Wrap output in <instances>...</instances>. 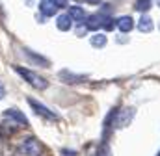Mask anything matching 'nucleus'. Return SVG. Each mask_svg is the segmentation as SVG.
<instances>
[{"label": "nucleus", "instance_id": "1", "mask_svg": "<svg viewBox=\"0 0 160 156\" xmlns=\"http://www.w3.org/2000/svg\"><path fill=\"white\" fill-rule=\"evenodd\" d=\"M13 69H15V73H17V75H21V78H22L24 82H28L34 89L43 91V89H47V87H48L47 78L39 76L38 73H34V71H30V69H26V67H13Z\"/></svg>", "mask_w": 160, "mask_h": 156}, {"label": "nucleus", "instance_id": "2", "mask_svg": "<svg viewBox=\"0 0 160 156\" xmlns=\"http://www.w3.org/2000/svg\"><path fill=\"white\" fill-rule=\"evenodd\" d=\"M41 151H43V147H41V143L36 139V138H26L21 145H19V154L21 156H39Z\"/></svg>", "mask_w": 160, "mask_h": 156}, {"label": "nucleus", "instance_id": "3", "mask_svg": "<svg viewBox=\"0 0 160 156\" xmlns=\"http://www.w3.org/2000/svg\"><path fill=\"white\" fill-rule=\"evenodd\" d=\"M28 104L32 106V110H34V112H36V114H38L39 117L47 119V121H58V115H56L54 112H50V110H48L45 104L38 102L36 99H32V97H30V99H28Z\"/></svg>", "mask_w": 160, "mask_h": 156}, {"label": "nucleus", "instance_id": "4", "mask_svg": "<svg viewBox=\"0 0 160 156\" xmlns=\"http://www.w3.org/2000/svg\"><path fill=\"white\" fill-rule=\"evenodd\" d=\"M62 6L63 4H60L58 0H43V2H39V11L43 17H54Z\"/></svg>", "mask_w": 160, "mask_h": 156}, {"label": "nucleus", "instance_id": "5", "mask_svg": "<svg viewBox=\"0 0 160 156\" xmlns=\"http://www.w3.org/2000/svg\"><path fill=\"white\" fill-rule=\"evenodd\" d=\"M106 21H108V17H104V15H91V17H88L86 19V26L89 28V30H99V28H104V24H106Z\"/></svg>", "mask_w": 160, "mask_h": 156}, {"label": "nucleus", "instance_id": "6", "mask_svg": "<svg viewBox=\"0 0 160 156\" xmlns=\"http://www.w3.org/2000/svg\"><path fill=\"white\" fill-rule=\"evenodd\" d=\"M4 117H8V119H11V121H15L17 124H21V126H28V119L24 114H21L19 110H15V108H9V110H6L4 112Z\"/></svg>", "mask_w": 160, "mask_h": 156}, {"label": "nucleus", "instance_id": "7", "mask_svg": "<svg viewBox=\"0 0 160 156\" xmlns=\"http://www.w3.org/2000/svg\"><path fill=\"white\" fill-rule=\"evenodd\" d=\"M56 26H58V30H62V32H69L71 26H73V21H71V17H69L67 13H63V15H58V17H56Z\"/></svg>", "mask_w": 160, "mask_h": 156}, {"label": "nucleus", "instance_id": "8", "mask_svg": "<svg viewBox=\"0 0 160 156\" xmlns=\"http://www.w3.org/2000/svg\"><path fill=\"white\" fill-rule=\"evenodd\" d=\"M138 30L143 32V34H149V32L153 30V19H151L147 13H143V15L140 17V21H138Z\"/></svg>", "mask_w": 160, "mask_h": 156}, {"label": "nucleus", "instance_id": "9", "mask_svg": "<svg viewBox=\"0 0 160 156\" xmlns=\"http://www.w3.org/2000/svg\"><path fill=\"white\" fill-rule=\"evenodd\" d=\"M118 28H119L121 32L128 34V32H130V30L134 28V21H132V17L125 15V17H121V19H118Z\"/></svg>", "mask_w": 160, "mask_h": 156}, {"label": "nucleus", "instance_id": "10", "mask_svg": "<svg viewBox=\"0 0 160 156\" xmlns=\"http://www.w3.org/2000/svg\"><path fill=\"white\" fill-rule=\"evenodd\" d=\"M67 15L71 17V21H77V22H82V21H86V11H84L82 7H78V6H71Z\"/></svg>", "mask_w": 160, "mask_h": 156}, {"label": "nucleus", "instance_id": "11", "mask_svg": "<svg viewBox=\"0 0 160 156\" xmlns=\"http://www.w3.org/2000/svg\"><path fill=\"white\" fill-rule=\"evenodd\" d=\"M134 114H136V110L134 108H130V112L128 110H125L123 114H121V117L118 119V123H119V126H127L130 121H132V117H134Z\"/></svg>", "mask_w": 160, "mask_h": 156}, {"label": "nucleus", "instance_id": "12", "mask_svg": "<svg viewBox=\"0 0 160 156\" xmlns=\"http://www.w3.org/2000/svg\"><path fill=\"white\" fill-rule=\"evenodd\" d=\"M60 76H65L63 82H71V84H73V82H84V80H86V76H77V75H71V73H65V71L60 73Z\"/></svg>", "mask_w": 160, "mask_h": 156}, {"label": "nucleus", "instance_id": "13", "mask_svg": "<svg viewBox=\"0 0 160 156\" xmlns=\"http://www.w3.org/2000/svg\"><path fill=\"white\" fill-rule=\"evenodd\" d=\"M91 45H93V46H104V45H106V36H104V34H95V36L91 37Z\"/></svg>", "mask_w": 160, "mask_h": 156}, {"label": "nucleus", "instance_id": "14", "mask_svg": "<svg viewBox=\"0 0 160 156\" xmlns=\"http://www.w3.org/2000/svg\"><path fill=\"white\" fill-rule=\"evenodd\" d=\"M24 52L30 56V58H34L36 61H39V65H43V67H48L50 63H48V60H45V58H41V56H38V54H34L32 50H28V48H24Z\"/></svg>", "mask_w": 160, "mask_h": 156}, {"label": "nucleus", "instance_id": "15", "mask_svg": "<svg viewBox=\"0 0 160 156\" xmlns=\"http://www.w3.org/2000/svg\"><path fill=\"white\" fill-rule=\"evenodd\" d=\"M149 7H151V0H138L136 2V9L142 11V13H145Z\"/></svg>", "mask_w": 160, "mask_h": 156}, {"label": "nucleus", "instance_id": "16", "mask_svg": "<svg viewBox=\"0 0 160 156\" xmlns=\"http://www.w3.org/2000/svg\"><path fill=\"white\" fill-rule=\"evenodd\" d=\"M4 93H6V91H4V87L0 85V99H4Z\"/></svg>", "mask_w": 160, "mask_h": 156}, {"label": "nucleus", "instance_id": "17", "mask_svg": "<svg viewBox=\"0 0 160 156\" xmlns=\"http://www.w3.org/2000/svg\"><path fill=\"white\" fill-rule=\"evenodd\" d=\"M86 2H89V4H99L101 0H86Z\"/></svg>", "mask_w": 160, "mask_h": 156}, {"label": "nucleus", "instance_id": "18", "mask_svg": "<svg viewBox=\"0 0 160 156\" xmlns=\"http://www.w3.org/2000/svg\"><path fill=\"white\" fill-rule=\"evenodd\" d=\"M63 156H77V154H75L73 151H71V154H67V151H63Z\"/></svg>", "mask_w": 160, "mask_h": 156}, {"label": "nucleus", "instance_id": "19", "mask_svg": "<svg viewBox=\"0 0 160 156\" xmlns=\"http://www.w3.org/2000/svg\"><path fill=\"white\" fill-rule=\"evenodd\" d=\"M0 138H2V132H0Z\"/></svg>", "mask_w": 160, "mask_h": 156}, {"label": "nucleus", "instance_id": "20", "mask_svg": "<svg viewBox=\"0 0 160 156\" xmlns=\"http://www.w3.org/2000/svg\"><path fill=\"white\" fill-rule=\"evenodd\" d=\"M158 156H160V153H158Z\"/></svg>", "mask_w": 160, "mask_h": 156}]
</instances>
